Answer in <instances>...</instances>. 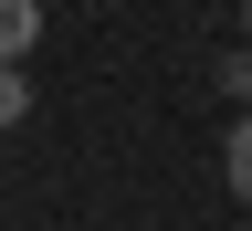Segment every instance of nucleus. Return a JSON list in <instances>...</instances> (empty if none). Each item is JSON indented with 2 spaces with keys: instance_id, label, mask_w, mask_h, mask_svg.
<instances>
[{
  "instance_id": "f257e3e1",
  "label": "nucleus",
  "mask_w": 252,
  "mask_h": 231,
  "mask_svg": "<svg viewBox=\"0 0 252 231\" xmlns=\"http://www.w3.org/2000/svg\"><path fill=\"white\" fill-rule=\"evenodd\" d=\"M32 42H42V0H0V63H32Z\"/></svg>"
},
{
  "instance_id": "f03ea898",
  "label": "nucleus",
  "mask_w": 252,
  "mask_h": 231,
  "mask_svg": "<svg viewBox=\"0 0 252 231\" xmlns=\"http://www.w3.org/2000/svg\"><path fill=\"white\" fill-rule=\"evenodd\" d=\"M220 168H231V200H252V116H231V137H220Z\"/></svg>"
},
{
  "instance_id": "7ed1b4c3",
  "label": "nucleus",
  "mask_w": 252,
  "mask_h": 231,
  "mask_svg": "<svg viewBox=\"0 0 252 231\" xmlns=\"http://www.w3.org/2000/svg\"><path fill=\"white\" fill-rule=\"evenodd\" d=\"M21 116H32V84L11 74V63H0V126H21Z\"/></svg>"
},
{
  "instance_id": "20e7f679",
  "label": "nucleus",
  "mask_w": 252,
  "mask_h": 231,
  "mask_svg": "<svg viewBox=\"0 0 252 231\" xmlns=\"http://www.w3.org/2000/svg\"><path fill=\"white\" fill-rule=\"evenodd\" d=\"M242 32H252V0H242Z\"/></svg>"
}]
</instances>
